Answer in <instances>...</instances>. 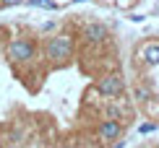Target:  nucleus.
<instances>
[{"label": "nucleus", "instance_id": "f257e3e1", "mask_svg": "<svg viewBox=\"0 0 159 148\" xmlns=\"http://www.w3.org/2000/svg\"><path fill=\"white\" fill-rule=\"evenodd\" d=\"M44 55H47V60H52V63H57V65L68 63L70 55H73V39L65 37V34L50 37L47 47H44Z\"/></svg>", "mask_w": 159, "mask_h": 148}, {"label": "nucleus", "instance_id": "f03ea898", "mask_svg": "<svg viewBox=\"0 0 159 148\" xmlns=\"http://www.w3.org/2000/svg\"><path fill=\"white\" fill-rule=\"evenodd\" d=\"M34 42H29V39H13V42L5 47V55H8L11 63H29L31 57H34Z\"/></svg>", "mask_w": 159, "mask_h": 148}, {"label": "nucleus", "instance_id": "7ed1b4c3", "mask_svg": "<svg viewBox=\"0 0 159 148\" xmlns=\"http://www.w3.org/2000/svg\"><path fill=\"white\" fill-rule=\"evenodd\" d=\"M123 89H125V83H123V78L117 73H110V76L99 78V83H97V91L102 96H120Z\"/></svg>", "mask_w": 159, "mask_h": 148}, {"label": "nucleus", "instance_id": "20e7f679", "mask_svg": "<svg viewBox=\"0 0 159 148\" xmlns=\"http://www.w3.org/2000/svg\"><path fill=\"white\" fill-rule=\"evenodd\" d=\"M84 39L91 42V44L104 42V39H107V26L104 24H86L84 26Z\"/></svg>", "mask_w": 159, "mask_h": 148}, {"label": "nucleus", "instance_id": "39448f33", "mask_svg": "<svg viewBox=\"0 0 159 148\" xmlns=\"http://www.w3.org/2000/svg\"><path fill=\"white\" fill-rule=\"evenodd\" d=\"M123 133V125L117 122V120H104L102 125H99V138L102 140H117Z\"/></svg>", "mask_w": 159, "mask_h": 148}, {"label": "nucleus", "instance_id": "423d86ee", "mask_svg": "<svg viewBox=\"0 0 159 148\" xmlns=\"http://www.w3.org/2000/svg\"><path fill=\"white\" fill-rule=\"evenodd\" d=\"M141 57H143V63L149 65V68H157L159 65V44L157 42H151L143 47V52H141Z\"/></svg>", "mask_w": 159, "mask_h": 148}, {"label": "nucleus", "instance_id": "0eeeda50", "mask_svg": "<svg viewBox=\"0 0 159 148\" xmlns=\"http://www.w3.org/2000/svg\"><path fill=\"white\" fill-rule=\"evenodd\" d=\"M29 5H39V8H50V11H55V8H57L52 0H29Z\"/></svg>", "mask_w": 159, "mask_h": 148}, {"label": "nucleus", "instance_id": "6e6552de", "mask_svg": "<svg viewBox=\"0 0 159 148\" xmlns=\"http://www.w3.org/2000/svg\"><path fill=\"white\" fill-rule=\"evenodd\" d=\"M136 99L146 102V99H149V89H136Z\"/></svg>", "mask_w": 159, "mask_h": 148}, {"label": "nucleus", "instance_id": "1a4fd4ad", "mask_svg": "<svg viewBox=\"0 0 159 148\" xmlns=\"http://www.w3.org/2000/svg\"><path fill=\"white\" fill-rule=\"evenodd\" d=\"M138 130H141V133H154V130H157V125H154V122H146V125L138 127Z\"/></svg>", "mask_w": 159, "mask_h": 148}, {"label": "nucleus", "instance_id": "9d476101", "mask_svg": "<svg viewBox=\"0 0 159 148\" xmlns=\"http://www.w3.org/2000/svg\"><path fill=\"white\" fill-rule=\"evenodd\" d=\"M24 0H0V5H21Z\"/></svg>", "mask_w": 159, "mask_h": 148}, {"label": "nucleus", "instance_id": "9b49d317", "mask_svg": "<svg viewBox=\"0 0 159 148\" xmlns=\"http://www.w3.org/2000/svg\"><path fill=\"white\" fill-rule=\"evenodd\" d=\"M125 143H123V140H117V143H112V148H123Z\"/></svg>", "mask_w": 159, "mask_h": 148}, {"label": "nucleus", "instance_id": "f8f14e48", "mask_svg": "<svg viewBox=\"0 0 159 148\" xmlns=\"http://www.w3.org/2000/svg\"><path fill=\"white\" fill-rule=\"evenodd\" d=\"M73 3H84V0H73Z\"/></svg>", "mask_w": 159, "mask_h": 148}]
</instances>
